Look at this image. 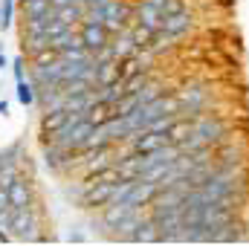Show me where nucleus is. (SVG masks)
Instances as JSON below:
<instances>
[{
  "label": "nucleus",
  "mask_w": 249,
  "mask_h": 246,
  "mask_svg": "<svg viewBox=\"0 0 249 246\" xmlns=\"http://www.w3.org/2000/svg\"><path fill=\"white\" fill-rule=\"evenodd\" d=\"M226 122H220V119H212V116H200L197 122H194V133L203 139V145H220L223 139H226Z\"/></svg>",
  "instance_id": "obj_1"
},
{
  "label": "nucleus",
  "mask_w": 249,
  "mask_h": 246,
  "mask_svg": "<svg viewBox=\"0 0 249 246\" xmlns=\"http://www.w3.org/2000/svg\"><path fill=\"white\" fill-rule=\"evenodd\" d=\"M78 26H81V29H78V35H81V44H84L90 53H96V50H102V47L107 44V35H110V32H107L102 23H96V20L84 18Z\"/></svg>",
  "instance_id": "obj_2"
},
{
  "label": "nucleus",
  "mask_w": 249,
  "mask_h": 246,
  "mask_svg": "<svg viewBox=\"0 0 249 246\" xmlns=\"http://www.w3.org/2000/svg\"><path fill=\"white\" fill-rule=\"evenodd\" d=\"M67 122H70V110H67V107L44 110V119H41V142H47L53 133H58Z\"/></svg>",
  "instance_id": "obj_3"
},
{
  "label": "nucleus",
  "mask_w": 249,
  "mask_h": 246,
  "mask_svg": "<svg viewBox=\"0 0 249 246\" xmlns=\"http://www.w3.org/2000/svg\"><path fill=\"white\" fill-rule=\"evenodd\" d=\"M136 20H139L142 26H148V29L157 32V29H162V20H165V18H162V9H160V6H154L151 0H142V3L136 6Z\"/></svg>",
  "instance_id": "obj_4"
},
{
  "label": "nucleus",
  "mask_w": 249,
  "mask_h": 246,
  "mask_svg": "<svg viewBox=\"0 0 249 246\" xmlns=\"http://www.w3.org/2000/svg\"><path fill=\"white\" fill-rule=\"evenodd\" d=\"M6 188H9V206L12 209H26L29 206V185H26V180L20 174L6 185Z\"/></svg>",
  "instance_id": "obj_5"
},
{
  "label": "nucleus",
  "mask_w": 249,
  "mask_h": 246,
  "mask_svg": "<svg viewBox=\"0 0 249 246\" xmlns=\"http://www.w3.org/2000/svg\"><path fill=\"white\" fill-rule=\"evenodd\" d=\"M127 241H133V244H154V241H162V232H160V226L154 220H142Z\"/></svg>",
  "instance_id": "obj_6"
},
{
  "label": "nucleus",
  "mask_w": 249,
  "mask_h": 246,
  "mask_svg": "<svg viewBox=\"0 0 249 246\" xmlns=\"http://www.w3.org/2000/svg\"><path fill=\"white\" fill-rule=\"evenodd\" d=\"M162 29H165L168 35L180 38L183 32H188V29H191V15H188V12H180V15H168V18L162 20Z\"/></svg>",
  "instance_id": "obj_7"
},
{
  "label": "nucleus",
  "mask_w": 249,
  "mask_h": 246,
  "mask_svg": "<svg viewBox=\"0 0 249 246\" xmlns=\"http://www.w3.org/2000/svg\"><path fill=\"white\" fill-rule=\"evenodd\" d=\"M122 75H119V61H102L96 64V84L99 87H105V84H113V81H119Z\"/></svg>",
  "instance_id": "obj_8"
},
{
  "label": "nucleus",
  "mask_w": 249,
  "mask_h": 246,
  "mask_svg": "<svg viewBox=\"0 0 249 246\" xmlns=\"http://www.w3.org/2000/svg\"><path fill=\"white\" fill-rule=\"evenodd\" d=\"M35 84H26V81H18V99H20V105H32L35 102Z\"/></svg>",
  "instance_id": "obj_9"
},
{
  "label": "nucleus",
  "mask_w": 249,
  "mask_h": 246,
  "mask_svg": "<svg viewBox=\"0 0 249 246\" xmlns=\"http://www.w3.org/2000/svg\"><path fill=\"white\" fill-rule=\"evenodd\" d=\"M186 12V0H162V18Z\"/></svg>",
  "instance_id": "obj_10"
},
{
  "label": "nucleus",
  "mask_w": 249,
  "mask_h": 246,
  "mask_svg": "<svg viewBox=\"0 0 249 246\" xmlns=\"http://www.w3.org/2000/svg\"><path fill=\"white\" fill-rule=\"evenodd\" d=\"M0 23H3V29L12 23V0H3V20Z\"/></svg>",
  "instance_id": "obj_11"
},
{
  "label": "nucleus",
  "mask_w": 249,
  "mask_h": 246,
  "mask_svg": "<svg viewBox=\"0 0 249 246\" xmlns=\"http://www.w3.org/2000/svg\"><path fill=\"white\" fill-rule=\"evenodd\" d=\"M15 78H18V81H23V58H18V61H15Z\"/></svg>",
  "instance_id": "obj_12"
},
{
  "label": "nucleus",
  "mask_w": 249,
  "mask_h": 246,
  "mask_svg": "<svg viewBox=\"0 0 249 246\" xmlns=\"http://www.w3.org/2000/svg\"><path fill=\"white\" fill-rule=\"evenodd\" d=\"M6 113H9V105H6V102H0V116H6Z\"/></svg>",
  "instance_id": "obj_13"
},
{
  "label": "nucleus",
  "mask_w": 249,
  "mask_h": 246,
  "mask_svg": "<svg viewBox=\"0 0 249 246\" xmlns=\"http://www.w3.org/2000/svg\"><path fill=\"white\" fill-rule=\"evenodd\" d=\"M6 64H9V61H6V55H3V53H0V70H3V67H6Z\"/></svg>",
  "instance_id": "obj_14"
}]
</instances>
